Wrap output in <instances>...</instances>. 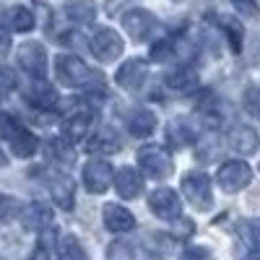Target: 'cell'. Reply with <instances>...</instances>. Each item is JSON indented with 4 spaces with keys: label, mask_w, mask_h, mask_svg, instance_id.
Instances as JSON below:
<instances>
[{
    "label": "cell",
    "mask_w": 260,
    "mask_h": 260,
    "mask_svg": "<svg viewBox=\"0 0 260 260\" xmlns=\"http://www.w3.org/2000/svg\"><path fill=\"white\" fill-rule=\"evenodd\" d=\"M55 76L60 83L71 86V89H86V91H94V89H104V76L94 68H89L81 57L76 55H57L55 57Z\"/></svg>",
    "instance_id": "cell-1"
},
{
    "label": "cell",
    "mask_w": 260,
    "mask_h": 260,
    "mask_svg": "<svg viewBox=\"0 0 260 260\" xmlns=\"http://www.w3.org/2000/svg\"><path fill=\"white\" fill-rule=\"evenodd\" d=\"M182 195L187 198L190 206H195L198 211H208L213 206V190H211V177L203 169H190L180 180Z\"/></svg>",
    "instance_id": "cell-2"
},
{
    "label": "cell",
    "mask_w": 260,
    "mask_h": 260,
    "mask_svg": "<svg viewBox=\"0 0 260 260\" xmlns=\"http://www.w3.org/2000/svg\"><path fill=\"white\" fill-rule=\"evenodd\" d=\"M37 177L45 182V187H47L50 195H52V201H55L60 208L68 211V208L76 206V182H73L68 175H65V172L45 167V169L37 172Z\"/></svg>",
    "instance_id": "cell-3"
},
{
    "label": "cell",
    "mask_w": 260,
    "mask_h": 260,
    "mask_svg": "<svg viewBox=\"0 0 260 260\" xmlns=\"http://www.w3.org/2000/svg\"><path fill=\"white\" fill-rule=\"evenodd\" d=\"M138 167L151 180H167L175 169V161L164 146H143L138 151Z\"/></svg>",
    "instance_id": "cell-4"
},
{
    "label": "cell",
    "mask_w": 260,
    "mask_h": 260,
    "mask_svg": "<svg viewBox=\"0 0 260 260\" xmlns=\"http://www.w3.org/2000/svg\"><path fill=\"white\" fill-rule=\"evenodd\" d=\"M216 182H219V187L224 192H240V190H245L252 182V169L242 159L224 161L219 167V172H216Z\"/></svg>",
    "instance_id": "cell-5"
},
{
    "label": "cell",
    "mask_w": 260,
    "mask_h": 260,
    "mask_svg": "<svg viewBox=\"0 0 260 260\" xmlns=\"http://www.w3.org/2000/svg\"><path fill=\"white\" fill-rule=\"evenodd\" d=\"M148 208L161 221H175L182 216V201L172 187H156L148 192Z\"/></svg>",
    "instance_id": "cell-6"
},
{
    "label": "cell",
    "mask_w": 260,
    "mask_h": 260,
    "mask_svg": "<svg viewBox=\"0 0 260 260\" xmlns=\"http://www.w3.org/2000/svg\"><path fill=\"white\" fill-rule=\"evenodd\" d=\"M89 50H91V55H94L99 62H112V60H117V57L122 55L125 42H122V37H120L115 29L102 26V29L94 31Z\"/></svg>",
    "instance_id": "cell-7"
},
{
    "label": "cell",
    "mask_w": 260,
    "mask_h": 260,
    "mask_svg": "<svg viewBox=\"0 0 260 260\" xmlns=\"http://www.w3.org/2000/svg\"><path fill=\"white\" fill-rule=\"evenodd\" d=\"M237 260H260V219H245L237 226Z\"/></svg>",
    "instance_id": "cell-8"
},
{
    "label": "cell",
    "mask_w": 260,
    "mask_h": 260,
    "mask_svg": "<svg viewBox=\"0 0 260 260\" xmlns=\"http://www.w3.org/2000/svg\"><path fill=\"white\" fill-rule=\"evenodd\" d=\"M21 71H26L29 78H45L47 76V50L39 42H24L16 55Z\"/></svg>",
    "instance_id": "cell-9"
},
{
    "label": "cell",
    "mask_w": 260,
    "mask_h": 260,
    "mask_svg": "<svg viewBox=\"0 0 260 260\" xmlns=\"http://www.w3.org/2000/svg\"><path fill=\"white\" fill-rule=\"evenodd\" d=\"M122 26L125 31L133 37L136 42H148L151 37H154L156 31V16L146 11V8H130L125 16H122Z\"/></svg>",
    "instance_id": "cell-10"
},
{
    "label": "cell",
    "mask_w": 260,
    "mask_h": 260,
    "mask_svg": "<svg viewBox=\"0 0 260 260\" xmlns=\"http://www.w3.org/2000/svg\"><path fill=\"white\" fill-rule=\"evenodd\" d=\"M115 182V167L104 159H91L83 167V185L89 192L102 195L110 190V185Z\"/></svg>",
    "instance_id": "cell-11"
},
{
    "label": "cell",
    "mask_w": 260,
    "mask_h": 260,
    "mask_svg": "<svg viewBox=\"0 0 260 260\" xmlns=\"http://www.w3.org/2000/svg\"><path fill=\"white\" fill-rule=\"evenodd\" d=\"M146 76H148V62L143 57H130L117 68L115 83L125 91H138L146 81Z\"/></svg>",
    "instance_id": "cell-12"
},
{
    "label": "cell",
    "mask_w": 260,
    "mask_h": 260,
    "mask_svg": "<svg viewBox=\"0 0 260 260\" xmlns=\"http://www.w3.org/2000/svg\"><path fill=\"white\" fill-rule=\"evenodd\" d=\"M18 221H21V226H24V229H37V232H42V229L52 226L55 211H52V206L42 203V201H31V203H26L24 208L18 211Z\"/></svg>",
    "instance_id": "cell-13"
},
{
    "label": "cell",
    "mask_w": 260,
    "mask_h": 260,
    "mask_svg": "<svg viewBox=\"0 0 260 260\" xmlns=\"http://www.w3.org/2000/svg\"><path fill=\"white\" fill-rule=\"evenodd\" d=\"M91 127H94V110L83 107V110L73 112L71 117H65V122L60 127V136L65 141H71V143H78V141H83L86 136H89Z\"/></svg>",
    "instance_id": "cell-14"
},
{
    "label": "cell",
    "mask_w": 260,
    "mask_h": 260,
    "mask_svg": "<svg viewBox=\"0 0 260 260\" xmlns=\"http://www.w3.org/2000/svg\"><path fill=\"white\" fill-rule=\"evenodd\" d=\"M115 192L120 195L122 201H136L138 195L143 192V175L136 169V167H120L115 172Z\"/></svg>",
    "instance_id": "cell-15"
},
{
    "label": "cell",
    "mask_w": 260,
    "mask_h": 260,
    "mask_svg": "<svg viewBox=\"0 0 260 260\" xmlns=\"http://www.w3.org/2000/svg\"><path fill=\"white\" fill-rule=\"evenodd\" d=\"M102 219H104V226L112 234H125V232L136 229V216L120 203H107L102 211Z\"/></svg>",
    "instance_id": "cell-16"
},
{
    "label": "cell",
    "mask_w": 260,
    "mask_h": 260,
    "mask_svg": "<svg viewBox=\"0 0 260 260\" xmlns=\"http://www.w3.org/2000/svg\"><path fill=\"white\" fill-rule=\"evenodd\" d=\"M86 151H89V154H117L120 151V138H117V133L112 127L102 125L86 138Z\"/></svg>",
    "instance_id": "cell-17"
},
{
    "label": "cell",
    "mask_w": 260,
    "mask_h": 260,
    "mask_svg": "<svg viewBox=\"0 0 260 260\" xmlns=\"http://www.w3.org/2000/svg\"><path fill=\"white\" fill-rule=\"evenodd\" d=\"M164 83H167V89L177 91V94H190L198 89V73L190 65H177L175 71H169L164 76Z\"/></svg>",
    "instance_id": "cell-18"
},
{
    "label": "cell",
    "mask_w": 260,
    "mask_h": 260,
    "mask_svg": "<svg viewBox=\"0 0 260 260\" xmlns=\"http://www.w3.org/2000/svg\"><path fill=\"white\" fill-rule=\"evenodd\" d=\"M229 146L237 151V154L252 156L257 151V146H260V138H257V133L250 125H234L232 133H229Z\"/></svg>",
    "instance_id": "cell-19"
},
{
    "label": "cell",
    "mask_w": 260,
    "mask_h": 260,
    "mask_svg": "<svg viewBox=\"0 0 260 260\" xmlns=\"http://www.w3.org/2000/svg\"><path fill=\"white\" fill-rule=\"evenodd\" d=\"M26 102L31 107H37V110H52L55 102H57V91H55V86L47 83L45 78H34V83L26 91Z\"/></svg>",
    "instance_id": "cell-20"
},
{
    "label": "cell",
    "mask_w": 260,
    "mask_h": 260,
    "mask_svg": "<svg viewBox=\"0 0 260 260\" xmlns=\"http://www.w3.org/2000/svg\"><path fill=\"white\" fill-rule=\"evenodd\" d=\"M127 130H130V136H136V138H148L156 130V115L151 110L138 107V110H133L127 115Z\"/></svg>",
    "instance_id": "cell-21"
},
{
    "label": "cell",
    "mask_w": 260,
    "mask_h": 260,
    "mask_svg": "<svg viewBox=\"0 0 260 260\" xmlns=\"http://www.w3.org/2000/svg\"><path fill=\"white\" fill-rule=\"evenodd\" d=\"M8 143H11L13 156H18V159H29V156H34V154H37V148H39V138L31 133L29 127H24V125H21L16 133L8 138Z\"/></svg>",
    "instance_id": "cell-22"
},
{
    "label": "cell",
    "mask_w": 260,
    "mask_h": 260,
    "mask_svg": "<svg viewBox=\"0 0 260 260\" xmlns=\"http://www.w3.org/2000/svg\"><path fill=\"white\" fill-rule=\"evenodd\" d=\"M62 13L68 16L73 24L83 26V24H91L96 18V6H94V0H65Z\"/></svg>",
    "instance_id": "cell-23"
},
{
    "label": "cell",
    "mask_w": 260,
    "mask_h": 260,
    "mask_svg": "<svg viewBox=\"0 0 260 260\" xmlns=\"http://www.w3.org/2000/svg\"><path fill=\"white\" fill-rule=\"evenodd\" d=\"M216 26L221 29V34H224V39L229 42L232 52L240 55V52H242V42H245V31H242L240 21L232 18V16H219V18H216Z\"/></svg>",
    "instance_id": "cell-24"
},
{
    "label": "cell",
    "mask_w": 260,
    "mask_h": 260,
    "mask_svg": "<svg viewBox=\"0 0 260 260\" xmlns=\"http://www.w3.org/2000/svg\"><path fill=\"white\" fill-rule=\"evenodd\" d=\"M6 18H8L11 31H18V34H26V31H31V29L37 26L34 13H31L29 8H24V6H13V8L6 13Z\"/></svg>",
    "instance_id": "cell-25"
},
{
    "label": "cell",
    "mask_w": 260,
    "mask_h": 260,
    "mask_svg": "<svg viewBox=\"0 0 260 260\" xmlns=\"http://www.w3.org/2000/svg\"><path fill=\"white\" fill-rule=\"evenodd\" d=\"M57 260H89L76 234H62L57 245Z\"/></svg>",
    "instance_id": "cell-26"
},
{
    "label": "cell",
    "mask_w": 260,
    "mask_h": 260,
    "mask_svg": "<svg viewBox=\"0 0 260 260\" xmlns=\"http://www.w3.org/2000/svg\"><path fill=\"white\" fill-rule=\"evenodd\" d=\"M47 154H50V159H55L57 164H73V161H76L73 143H71V141H65L62 136L47 141Z\"/></svg>",
    "instance_id": "cell-27"
},
{
    "label": "cell",
    "mask_w": 260,
    "mask_h": 260,
    "mask_svg": "<svg viewBox=\"0 0 260 260\" xmlns=\"http://www.w3.org/2000/svg\"><path fill=\"white\" fill-rule=\"evenodd\" d=\"M52 245H55V229L52 226L42 229L39 240H37V247H34L29 260H52Z\"/></svg>",
    "instance_id": "cell-28"
},
{
    "label": "cell",
    "mask_w": 260,
    "mask_h": 260,
    "mask_svg": "<svg viewBox=\"0 0 260 260\" xmlns=\"http://www.w3.org/2000/svg\"><path fill=\"white\" fill-rule=\"evenodd\" d=\"M169 138L177 143V148L180 146H190L192 141H195V130L185 122V120H175L169 125Z\"/></svg>",
    "instance_id": "cell-29"
},
{
    "label": "cell",
    "mask_w": 260,
    "mask_h": 260,
    "mask_svg": "<svg viewBox=\"0 0 260 260\" xmlns=\"http://www.w3.org/2000/svg\"><path fill=\"white\" fill-rule=\"evenodd\" d=\"M175 55H177V39H161L151 47V57L156 62H169Z\"/></svg>",
    "instance_id": "cell-30"
},
{
    "label": "cell",
    "mask_w": 260,
    "mask_h": 260,
    "mask_svg": "<svg viewBox=\"0 0 260 260\" xmlns=\"http://www.w3.org/2000/svg\"><path fill=\"white\" fill-rule=\"evenodd\" d=\"M242 104H245V112L247 115H252L255 120H260V86H247L245 96H242Z\"/></svg>",
    "instance_id": "cell-31"
},
{
    "label": "cell",
    "mask_w": 260,
    "mask_h": 260,
    "mask_svg": "<svg viewBox=\"0 0 260 260\" xmlns=\"http://www.w3.org/2000/svg\"><path fill=\"white\" fill-rule=\"evenodd\" d=\"M107 260H136V252L127 242L117 240V242H112L110 247H107Z\"/></svg>",
    "instance_id": "cell-32"
},
{
    "label": "cell",
    "mask_w": 260,
    "mask_h": 260,
    "mask_svg": "<svg viewBox=\"0 0 260 260\" xmlns=\"http://www.w3.org/2000/svg\"><path fill=\"white\" fill-rule=\"evenodd\" d=\"M232 6L234 11L245 16V18H257L260 16V6H257V0H232Z\"/></svg>",
    "instance_id": "cell-33"
},
{
    "label": "cell",
    "mask_w": 260,
    "mask_h": 260,
    "mask_svg": "<svg viewBox=\"0 0 260 260\" xmlns=\"http://www.w3.org/2000/svg\"><path fill=\"white\" fill-rule=\"evenodd\" d=\"M16 83H18L16 73L8 68V65H0V94H11V91H16Z\"/></svg>",
    "instance_id": "cell-34"
},
{
    "label": "cell",
    "mask_w": 260,
    "mask_h": 260,
    "mask_svg": "<svg viewBox=\"0 0 260 260\" xmlns=\"http://www.w3.org/2000/svg\"><path fill=\"white\" fill-rule=\"evenodd\" d=\"M21 127V122L13 117V115H8V112H0V138H11L16 130Z\"/></svg>",
    "instance_id": "cell-35"
},
{
    "label": "cell",
    "mask_w": 260,
    "mask_h": 260,
    "mask_svg": "<svg viewBox=\"0 0 260 260\" xmlns=\"http://www.w3.org/2000/svg\"><path fill=\"white\" fill-rule=\"evenodd\" d=\"M13 213H18V201L11 198V195H3V192H0V221L11 219Z\"/></svg>",
    "instance_id": "cell-36"
},
{
    "label": "cell",
    "mask_w": 260,
    "mask_h": 260,
    "mask_svg": "<svg viewBox=\"0 0 260 260\" xmlns=\"http://www.w3.org/2000/svg\"><path fill=\"white\" fill-rule=\"evenodd\" d=\"M177 260H211V250L208 247H201V245L198 247H185Z\"/></svg>",
    "instance_id": "cell-37"
},
{
    "label": "cell",
    "mask_w": 260,
    "mask_h": 260,
    "mask_svg": "<svg viewBox=\"0 0 260 260\" xmlns=\"http://www.w3.org/2000/svg\"><path fill=\"white\" fill-rule=\"evenodd\" d=\"M192 221L190 219H182V216H180V219H175V237H190L192 234Z\"/></svg>",
    "instance_id": "cell-38"
},
{
    "label": "cell",
    "mask_w": 260,
    "mask_h": 260,
    "mask_svg": "<svg viewBox=\"0 0 260 260\" xmlns=\"http://www.w3.org/2000/svg\"><path fill=\"white\" fill-rule=\"evenodd\" d=\"M11 50V31L6 26H0V57H6Z\"/></svg>",
    "instance_id": "cell-39"
},
{
    "label": "cell",
    "mask_w": 260,
    "mask_h": 260,
    "mask_svg": "<svg viewBox=\"0 0 260 260\" xmlns=\"http://www.w3.org/2000/svg\"><path fill=\"white\" fill-rule=\"evenodd\" d=\"M0 167H6V154L0 151Z\"/></svg>",
    "instance_id": "cell-40"
}]
</instances>
